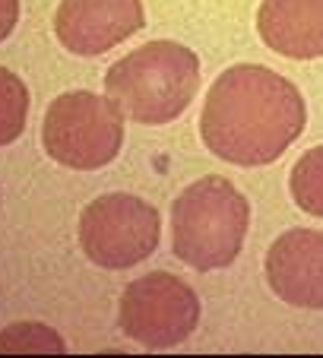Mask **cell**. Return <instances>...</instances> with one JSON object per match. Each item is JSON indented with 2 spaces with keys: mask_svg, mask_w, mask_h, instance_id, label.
<instances>
[{
  "mask_svg": "<svg viewBox=\"0 0 323 358\" xmlns=\"http://www.w3.org/2000/svg\"><path fill=\"white\" fill-rule=\"evenodd\" d=\"M304 99L276 70L260 64L229 67L213 83L200 115L203 143L222 162L269 165L301 136Z\"/></svg>",
  "mask_w": 323,
  "mask_h": 358,
  "instance_id": "cell-1",
  "label": "cell"
},
{
  "mask_svg": "<svg viewBox=\"0 0 323 358\" xmlns=\"http://www.w3.org/2000/svg\"><path fill=\"white\" fill-rule=\"evenodd\" d=\"M200 86V61L178 41H146L105 73L108 99L140 124H168L187 111Z\"/></svg>",
  "mask_w": 323,
  "mask_h": 358,
  "instance_id": "cell-2",
  "label": "cell"
},
{
  "mask_svg": "<svg viewBox=\"0 0 323 358\" xmlns=\"http://www.w3.org/2000/svg\"><path fill=\"white\" fill-rule=\"evenodd\" d=\"M247 225L250 206L241 190L225 178H203L171 206L175 257L200 273L222 270L241 254Z\"/></svg>",
  "mask_w": 323,
  "mask_h": 358,
  "instance_id": "cell-3",
  "label": "cell"
},
{
  "mask_svg": "<svg viewBox=\"0 0 323 358\" xmlns=\"http://www.w3.org/2000/svg\"><path fill=\"white\" fill-rule=\"evenodd\" d=\"M41 143L48 156L67 169H105L121 152L124 111L95 92H64L48 105Z\"/></svg>",
  "mask_w": 323,
  "mask_h": 358,
  "instance_id": "cell-4",
  "label": "cell"
},
{
  "mask_svg": "<svg viewBox=\"0 0 323 358\" xmlns=\"http://www.w3.org/2000/svg\"><path fill=\"white\" fill-rule=\"evenodd\" d=\"M159 210L134 194H105L80 216L82 254L105 270L143 264L159 244Z\"/></svg>",
  "mask_w": 323,
  "mask_h": 358,
  "instance_id": "cell-5",
  "label": "cell"
},
{
  "mask_svg": "<svg viewBox=\"0 0 323 358\" xmlns=\"http://www.w3.org/2000/svg\"><path fill=\"white\" fill-rule=\"evenodd\" d=\"M117 324L124 336L146 349H171L196 330L200 298L171 273H146L124 289Z\"/></svg>",
  "mask_w": 323,
  "mask_h": 358,
  "instance_id": "cell-6",
  "label": "cell"
},
{
  "mask_svg": "<svg viewBox=\"0 0 323 358\" xmlns=\"http://www.w3.org/2000/svg\"><path fill=\"white\" fill-rule=\"evenodd\" d=\"M143 22L140 0H61L54 32L67 51L95 57L140 32Z\"/></svg>",
  "mask_w": 323,
  "mask_h": 358,
  "instance_id": "cell-7",
  "label": "cell"
},
{
  "mask_svg": "<svg viewBox=\"0 0 323 358\" xmlns=\"http://www.w3.org/2000/svg\"><path fill=\"white\" fill-rule=\"evenodd\" d=\"M269 289L295 308H323V231L292 229L266 254Z\"/></svg>",
  "mask_w": 323,
  "mask_h": 358,
  "instance_id": "cell-8",
  "label": "cell"
},
{
  "mask_svg": "<svg viewBox=\"0 0 323 358\" xmlns=\"http://www.w3.org/2000/svg\"><path fill=\"white\" fill-rule=\"evenodd\" d=\"M257 29L260 38L282 57H323V0H263Z\"/></svg>",
  "mask_w": 323,
  "mask_h": 358,
  "instance_id": "cell-9",
  "label": "cell"
},
{
  "mask_svg": "<svg viewBox=\"0 0 323 358\" xmlns=\"http://www.w3.org/2000/svg\"><path fill=\"white\" fill-rule=\"evenodd\" d=\"M29 115V89L16 73L0 67V146L20 140Z\"/></svg>",
  "mask_w": 323,
  "mask_h": 358,
  "instance_id": "cell-10",
  "label": "cell"
},
{
  "mask_svg": "<svg viewBox=\"0 0 323 358\" xmlns=\"http://www.w3.org/2000/svg\"><path fill=\"white\" fill-rule=\"evenodd\" d=\"M292 196L304 213L323 219V146L304 152L292 169Z\"/></svg>",
  "mask_w": 323,
  "mask_h": 358,
  "instance_id": "cell-11",
  "label": "cell"
},
{
  "mask_svg": "<svg viewBox=\"0 0 323 358\" xmlns=\"http://www.w3.org/2000/svg\"><path fill=\"white\" fill-rule=\"evenodd\" d=\"M0 352L7 355H64V339L45 324H13L0 330Z\"/></svg>",
  "mask_w": 323,
  "mask_h": 358,
  "instance_id": "cell-12",
  "label": "cell"
},
{
  "mask_svg": "<svg viewBox=\"0 0 323 358\" xmlns=\"http://www.w3.org/2000/svg\"><path fill=\"white\" fill-rule=\"evenodd\" d=\"M20 20V0H0V41L10 38Z\"/></svg>",
  "mask_w": 323,
  "mask_h": 358,
  "instance_id": "cell-13",
  "label": "cell"
}]
</instances>
